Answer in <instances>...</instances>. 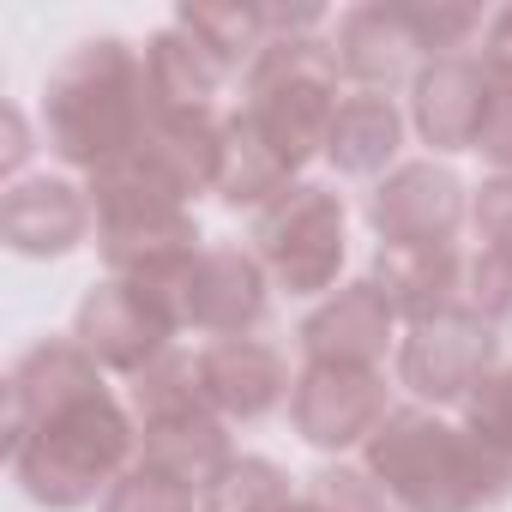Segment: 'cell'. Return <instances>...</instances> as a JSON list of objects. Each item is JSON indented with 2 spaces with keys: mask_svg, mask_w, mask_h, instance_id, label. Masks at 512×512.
I'll list each match as a JSON object with an SVG mask.
<instances>
[{
  "mask_svg": "<svg viewBox=\"0 0 512 512\" xmlns=\"http://www.w3.org/2000/svg\"><path fill=\"white\" fill-rule=\"evenodd\" d=\"M488 109H494V79H488L476 49L428 61L416 73V85H410V127L434 157L476 151V133H482Z\"/></svg>",
  "mask_w": 512,
  "mask_h": 512,
  "instance_id": "16",
  "label": "cell"
},
{
  "mask_svg": "<svg viewBox=\"0 0 512 512\" xmlns=\"http://www.w3.org/2000/svg\"><path fill=\"white\" fill-rule=\"evenodd\" d=\"M127 410L139 422V458L169 470V476H181L187 488L211 494L217 476L235 464L229 422L205 404L193 350H169L139 380H127Z\"/></svg>",
  "mask_w": 512,
  "mask_h": 512,
  "instance_id": "5",
  "label": "cell"
},
{
  "mask_svg": "<svg viewBox=\"0 0 512 512\" xmlns=\"http://www.w3.org/2000/svg\"><path fill=\"white\" fill-rule=\"evenodd\" d=\"M392 386L386 368H356V362H302L296 386H290V428L320 446V452H350L368 446L380 434V422L392 416Z\"/></svg>",
  "mask_w": 512,
  "mask_h": 512,
  "instance_id": "8",
  "label": "cell"
},
{
  "mask_svg": "<svg viewBox=\"0 0 512 512\" xmlns=\"http://www.w3.org/2000/svg\"><path fill=\"white\" fill-rule=\"evenodd\" d=\"M344 103V73L332 61L326 37H296L272 43L241 79V115L247 127L272 145V157L302 181L314 157H326L332 121Z\"/></svg>",
  "mask_w": 512,
  "mask_h": 512,
  "instance_id": "4",
  "label": "cell"
},
{
  "mask_svg": "<svg viewBox=\"0 0 512 512\" xmlns=\"http://www.w3.org/2000/svg\"><path fill=\"white\" fill-rule=\"evenodd\" d=\"M181 31H193L229 73L247 79V67L260 61L272 49V25H266V0H187V7L175 13Z\"/></svg>",
  "mask_w": 512,
  "mask_h": 512,
  "instance_id": "23",
  "label": "cell"
},
{
  "mask_svg": "<svg viewBox=\"0 0 512 512\" xmlns=\"http://www.w3.org/2000/svg\"><path fill=\"white\" fill-rule=\"evenodd\" d=\"M272 272L260 266V253L241 241H205L199 260L187 266L181 284V332L211 338H253L272 320Z\"/></svg>",
  "mask_w": 512,
  "mask_h": 512,
  "instance_id": "9",
  "label": "cell"
},
{
  "mask_svg": "<svg viewBox=\"0 0 512 512\" xmlns=\"http://www.w3.org/2000/svg\"><path fill=\"white\" fill-rule=\"evenodd\" d=\"M247 247L260 253L278 290L290 296H332L344 253H350V211L344 193L326 181H290L266 211H253Z\"/></svg>",
  "mask_w": 512,
  "mask_h": 512,
  "instance_id": "7",
  "label": "cell"
},
{
  "mask_svg": "<svg viewBox=\"0 0 512 512\" xmlns=\"http://www.w3.org/2000/svg\"><path fill=\"white\" fill-rule=\"evenodd\" d=\"M73 338L79 350L103 368V374H121V380H139L151 362H163L181 338V326L127 278H97L85 296H79V314H73Z\"/></svg>",
  "mask_w": 512,
  "mask_h": 512,
  "instance_id": "10",
  "label": "cell"
},
{
  "mask_svg": "<svg viewBox=\"0 0 512 512\" xmlns=\"http://www.w3.org/2000/svg\"><path fill=\"white\" fill-rule=\"evenodd\" d=\"M97 229L91 187L67 175H25L0 193V241L19 260H67Z\"/></svg>",
  "mask_w": 512,
  "mask_h": 512,
  "instance_id": "14",
  "label": "cell"
},
{
  "mask_svg": "<svg viewBox=\"0 0 512 512\" xmlns=\"http://www.w3.org/2000/svg\"><path fill=\"white\" fill-rule=\"evenodd\" d=\"M326 43H332L338 73L350 79V91H386L392 97L398 85H416V73L428 67L398 0H362V7L338 13Z\"/></svg>",
  "mask_w": 512,
  "mask_h": 512,
  "instance_id": "17",
  "label": "cell"
},
{
  "mask_svg": "<svg viewBox=\"0 0 512 512\" xmlns=\"http://www.w3.org/2000/svg\"><path fill=\"white\" fill-rule=\"evenodd\" d=\"M0 127H7V139H0V175H7V187L13 181H25V163H31V127H25V109H7L0 115Z\"/></svg>",
  "mask_w": 512,
  "mask_h": 512,
  "instance_id": "33",
  "label": "cell"
},
{
  "mask_svg": "<svg viewBox=\"0 0 512 512\" xmlns=\"http://www.w3.org/2000/svg\"><path fill=\"white\" fill-rule=\"evenodd\" d=\"M404 133H410V115L398 109V97H386V91H344L332 139H326V163L338 175H350V181H380V175L398 169Z\"/></svg>",
  "mask_w": 512,
  "mask_h": 512,
  "instance_id": "20",
  "label": "cell"
},
{
  "mask_svg": "<svg viewBox=\"0 0 512 512\" xmlns=\"http://www.w3.org/2000/svg\"><path fill=\"white\" fill-rule=\"evenodd\" d=\"M139 464V422L79 338H37L7 374V470L43 512H85Z\"/></svg>",
  "mask_w": 512,
  "mask_h": 512,
  "instance_id": "1",
  "label": "cell"
},
{
  "mask_svg": "<svg viewBox=\"0 0 512 512\" xmlns=\"http://www.w3.org/2000/svg\"><path fill=\"white\" fill-rule=\"evenodd\" d=\"M199 362V392L229 428H253L290 404V362L266 338H211L193 350Z\"/></svg>",
  "mask_w": 512,
  "mask_h": 512,
  "instance_id": "15",
  "label": "cell"
},
{
  "mask_svg": "<svg viewBox=\"0 0 512 512\" xmlns=\"http://www.w3.org/2000/svg\"><path fill=\"white\" fill-rule=\"evenodd\" d=\"M302 356L308 362H356V368H380L386 350L398 356V314L392 302L380 296L374 278H356V284H338L302 326Z\"/></svg>",
  "mask_w": 512,
  "mask_h": 512,
  "instance_id": "18",
  "label": "cell"
},
{
  "mask_svg": "<svg viewBox=\"0 0 512 512\" xmlns=\"http://www.w3.org/2000/svg\"><path fill=\"white\" fill-rule=\"evenodd\" d=\"M464 428L482 434L488 446H500L512 458V362H500L470 398H464Z\"/></svg>",
  "mask_w": 512,
  "mask_h": 512,
  "instance_id": "29",
  "label": "cell"
},
{
  "mask_svg": "<svg viewBox=\"0 0 512 512\" xmlns=\"http://www.w3.org/2000/svg\"><path fill=\"white\" fill-rule=\"evenodd\" d=\"M494 368H500V332H488L464 308L428 326H404L398 338V386L428 410L464 404Z\"/></svg>",
  "mask_w": 512,
  "mask_h": 512,
  "instance_id": "11",
  "label": "cell"
},
{
  "mask_svg": "<svg viewBox=\"0 0 512 512\" xmlns=\"http://www.w3.org/2000/svg\"><path fill=\"white\" fill-rule=\"evenodd\" d=\"M476 157L494 175H512V91H500V85H494V109H488V121L476 133Z\"/></svg>",
  "mask_w": 512,
  "mask_h": 512,
  "instance_id": "31",
  "label": "cell"
},
{
  "mask_svg": "<svg viewBox=\"0 0 512 512\" xmlns=\"http://www.w3.org/2000/svg\"><path fill=\"white\" fill-rule=\"evenodd\" d=\"M362 452L398 512H494L512 500V458L428 404H398Z\"/></svg>",
  "mask_w": 512,
  "mask_h": 512,
  "instance_id": "3",
  "label": "cell"
},
{
  "mask_svg": "<svg viewBox=\"0 0 512 512\" xmlns=\"http://www.w3.org/2000/svg\"><path fill=\"white\" fill-rule=\"evenodd\" d=\"M476 55H482V67H488V79H494L500 91H512V7H500V13L488 19Z\"/></svg>",
  "mask_w": 512,
  "mask_h": 512,
  "instance_id": "32",
  "label": "cell"
},
{
  "mask_svg": "<svg viewBox=\"0 0 512 512\" xmlns=\"http://www.w3.org/2000/svg\"><path fill=\"white\" fill-rule=\"evenodd\" d=\"M296 500H302V488H296L272 458L241 452V458L217 476V488L205 494V512H290Z\"/></svg>",
  "mask_w": 512,
  "mask_h": 512,
  "instance_id": "24",
  "label": "cell"
},
{
  "mask_svg": "<svg viewBox=\"0 0 512 512\" xmlns=\"http://www.w3.org/2000/svg\"><path fill=\"white\" fill-rule=\"evenodd\" d=\"M127 169L139 181H151L157 193L193 205L199 193H217V169H223V115L217 109H157L139 151L127 157Z\"/></svg>",
  "mask_w": 512,
  "mask_h": 512,
  "instance_id": "13",
  "label": "cell"
},
{
  "mask_svg": "<svg viewBox=\"0 0 512 512\" xmlns=\"http://www.w3.org/2000/svg\"><path fill=\"white\" fill-rule=\"evenodd\" d=\"M464 266L470 253L458 241H434V247H380L374 253V284L392 302L398 326H428L464 308Z\"/></svg>",
  "mask_w": 512,
  "mask_h": 512,
  "instance_id": "19",
  "label": "cell"
},
{
  "mask_svg": "<svg viewBox=\"0 0 512 512\" xmlns=\"http://www.w3.org/2000/svg\"><path fill=\"white\" fill-rule=\"evenodd\" d=\"M151 115L157 103L145 79V49H133L127 37H85L43 79V145L85 181L127 163Z\"/></svg>",
  "mask_w": 512,
  "mask_h": 512,
  "instance_id": "2",
  "label": "cell"
},
{
  "mask_svg": "<svg viewBox=\"0 0 512 512\" xmlns=\"http://www.w3.org/2000/svg\"><path fill=\"white\" fill-rule=\"evenodd\" d=\"M470 229H476L482 247L512 253V175H488L470 193Z\"/></svg>",
  "mask_w": 512,
  "mask_h": 512,
  "instance_id": "30",
  "label": "cell"
},
{
  "mask_svg": "<svg viewBox=\"0 0 512 512\" xmlns=\"http://www.w3.org/2000/svg\"><path fill=\"white\" fill-rule=\"evenodd\" d=\"M91 187V211H97V253L109 278H133V284H157L169 272H181L199 241V217L193 205L157 193L151 181H139L127 163L103 169L85 181Z\"/></svg>",
  "mask_w": 512,
  "mask_h": 512,
  "instance_id": "6",
  "label": "cell"
},
{
  "mask_svg": "<svg viewBox=\"0 0 512 512\" xmlns=\"http://www.w3.org/2000/svg\"><path fill=\"white\" fill-rule=\"evenodd\" d=\"M302 512H398V506H392V494L374 482L368 464L332 458V464H320V470L302 482Z\"/></svg>",
  "mask_w": 512,
  "mask_h": 512,
  "instance_id": "26",
  "label": "cell"
},
{
  "mask_svg": "<svg viewBox=\"0 0 512 512\" xmlns=\"http://www.w3.org/2000/svg\"><path fill=\"white\" fill-rule=\"evenodd\" d=\"M398 7H404V25L428 61L470 55V43L488 31V19L476 7H458V0H398Z\"/></svg>",
  "mask_w": 512,
  "mask_h": 512,
  "instance_id": "25",
  "label": "cell"
},
{
  "mask_svg": "<svg viewBox=\"0 0 512 512\" xmlns=\"http://www.w3.org/2000/svg\"><path fill=\"white\" fill-rule=\"evenodd\" d=\"M464 314H476L488 332H512V253L476 247L464 266Z\"/></svg>",
  "mask_w": 512,
  "mask_h": 512,
  "instance_id": "28",
  "label": "cell"
},
{
  "mask_svg": "<svg viewBox=\"0 0 512 512\" xmlns=\"http://www.w3.org/2000/svg\"><path fill=\"white\" fill-rule=\"evenodd\" d=\"M368 229L380 235V247H434V241H458V229L470 223V187L434 163H398L392 175L374 181L368 205H362Z\"/></svg>",
  "mask_w": 512,
  "mask_h": 512,
  "instance_id": "12",
  "label": "cell"
},
{
  "mask_svg": "<svg viewBox=\"0 0 512 512\" xmlns=\"http://www.w3.org/2000/svg\"><path fill=\"white\" fill-rule=\"evenodd\" d=\"M145 79H151V103L157 109H217L223 85L235 79L193 31H181L175 19L163 31L145 37Z\"/></svg>",
  "mask_w": 512,
  "mask_h": 512,
  "instance_id": "21",
  "label": "cell"
},
{
  "mask_svg": "<svg viewBox=\"0 0 512 512\" xmlns=\"http://www.w3.org/2000/svg\"><path fill=\"white\" fill-rule=\"evenodd\" d=\"M296 175L272 157V145L247 127L241 109L223 115V169H217V199L235 205V211H266Z\"/></svg>",
  "mask_w": 512,
  "mask_h": 512,
  "instance_id": "22",
  "label": "cell"
},
{
  "mask_svg": "<svg viewBox=\"0 0 512 512\" xmlns=\"http://www.w3.org/2000/svg\"><path fill=\"white\" fill-rule=\"evenodd\" d=\"M97 512H205V494L187 488L181 476H169V470H157V464L139 458V464L109 488V500H103Z\"/></svg>",
  "mask_w": 512,
  "mask_h": 512,
  "instance_id": "27",
  "label": "cell"
}]
</instances>
